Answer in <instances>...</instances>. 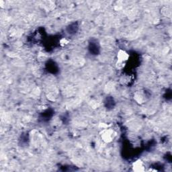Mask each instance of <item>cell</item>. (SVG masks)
Masks as SVG:
<instances>
[{"instance_id": "obj_3", "label": "cell", "mask_w": 172, "mask_h": 172, "mask_svg": "<svg viewBox=\"0 0 172 172\" xmlns=\"http://www.w3.org/2000/svg\"><path fill=\"white\" fill-rule=\"evenodd\" d=\"M134 171H143L145 170V167H144L143 163L140 160H138L137 161H135L132 166Z\"/></svg>"}, {"instance_id": "obj_2", "label": "cell", "mask_w": 172, "mask_h": 172, "mask_svg": "<svg viewBox=\"0 0 172 172\" xmlns=\"http://www.w3.org/2000/svg\"><path fill=\"white\" fill-rule=\"evenodd\" d=\"M118 64H122L124 62H125L126 61L128 60V55L124 50H120L118 53Z\"/></svg>"}, {"instance_id": "obj_1", "label": "cell", "mask_w": 172, "mask_h": 172, "mask_svg": "<svg viewBox=\"0 0 172 172\" xmlns=\"http://www.w3.org/2000/svg\"><path fill=\"white\" fill-rule=\"evenodd\" d=\"M114 132L112 130H104L102 132L101 134V138H102L104 141L106 143L111 142L114 139Z\"/></svg>"}]
</instances>
